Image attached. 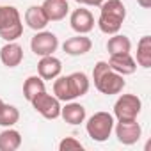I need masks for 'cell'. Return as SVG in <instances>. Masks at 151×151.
Returning <instances> with one entry per match:
<instances>
[{
  "label": "cell",
  "mask_w": 151,
  "mask_h": 151,
  "mask_svg": "<svg viewBox=\"0 0 151 151\" xmlns=\"http://www.w3.org/2000/svg\"><path fill=\"white\" fill-rule=\"evenodd\" d=\"M93 80H94V87L101 93V94H119L126 82L123 78V75H119L117 71H114L109 62L100 60L96 62L94 69H93Z\"/></svg>",
  "instance_id": "1"
},
{
  "label": "cell",
  "mask_w": 151,
  "mask_h": 151,
  "mask_svg": "<svg viewBox=\"0 0 151 151\" xmlns=\"http://www.w3.org/2000/svg\"><path fill=\"white\" fill-rule=\"evenodd\" d=\"M86 130L93 140L105 142L114 130V116L109 112H96L87 119Z\"/></svg>",
  "instance_id": "2"
},
{
  "label": "cell",
  "mask_w": 151,
  "mask_h": 151,
  "mask_svg": "<svg viewBox=\"0 0 151 151\" xmlns=\"http://www.w3.org/2000/svg\"><path fill=\"white\" fill-rule=\"evenodd\" d=\"M140 109H142V101L137 94H123L117 98L114 105V116L117 117V121H132L137 119Z\"/></svg>",
  "instance_id": "3"
},
{
  "label": "cell",
  "mask_w": 151,
  "mask_h": 151,
  "mask_svg": "<svg viewBox=\"0 0 151 151\" xmlns=\"http://www.w3.org/2000/svg\"><path fill=\"white\" fill-rule=\"evenodd\" d=\"M30 103H32L34 110L39 112L46 119H57L60 116V109H62L60 107V101L53 94H48L46 91H43L37 96H34Z\"/></svg>",
  "instance_id": "4"
},
{
  "label": "cell",
  "mask_w": 151,
  "mask_h": 151,
  "mask_svg": "<svg viewBox=\"0 0 151 151\" xmlns=\"http://www.w3.org/2000/svg\"><path fill=\"white\" fill-rule=\"evenodd\" d=\"M30 48L36 55L45 57V55H53V52L59 48V39L53 32L46 30H37V34L30 41Z\"/></svg>",
  "instance_id": "5"
},
{
  "label": "cell",
  "mask_w": 151,
  "mask_h": 151,
  "mask_svg": "<svg viewBox=\"0 0 151 151\" xmlns=\"http://www.w3.org/2000/svg\"><path fill=\"white\" fill-rule=\"evenodd\" d=\"M142 135V128L140 124L137 123V119H132V121H117V126H116V137L121 144L124 146H132L135 144Z\"/></svg>",
  "instance_id": "6"
},
{
  "label": "cell",
  "mask_w": 151,
  "mask_h": 151,
  "mask_svg": "<svg viewBox=\"0 0 151 151\" xmlns=\"http://www.w3.org/2000/svg\"><path fill=\"white\" fill-rule=\"evenodd\" d=\"M69 23H71V29L77 32V34H87L94 29V16L89 9L86 7H78L71 13V18H69Z\"/></svg>",
  "instance_id": "7"
},
{
  "label": "cell",
  "mask_w": 151,
  "mask_h": 151,
  "mask_svg": "<svg viewBox=\"0 0 151 151\" xmlns=\"http://www.w3.org/2000/svg\"><path fill=\"white\" fill-rule=\"evenodd\" d=\"M62 71V62L53 55H45L37 62V73L43 80H55Z\"/></svg>",
  "instance_id": "8"
},
{
  "label": "cell",
  "mask_w": 151,
  "mask_h": 151,
  "mask_svg": "<svg viewBox=\"0 0 151 151\" xmlns=\"http://www.w3.org/2000/svg\"><path fill=\"white\" fill-rule=\"evenodd\" d=\"M91 48H93V41L86 34H77L62 43V50L68 55H84L91 52Z\"/></svg>",
  "instance_id": "9"
},
{
  "label": "cell",
  "mask_w": 151,
  "mask_h": 151,
  "mask_svg": "<svg viewBox=\"0 0 151 151\" xmlns=\"http://www.w3.org/2000/svg\"><path fill=\"white\" fill-rule=\"evenodd\" d=\"M0 60H2V64L7 66V68L20 66L22 60H23V48L18 43L9 41L7 45H4L0 48Z\"/></svg>",
  "instance_id": "10"
},
{
  "label": "cell",
  "mask_w": 151,
  "mask_h": 151,
  "mask_svg": "<svg viewBox=\"0 0 151 151\" xmlns=\"http://www.w3.org/2000/svg\"><path fill=\"white\" fill-rule=\"evenodd\" d=\"M109 66L117 71L119 75L126 77V75H133L137 69V62L130 53H117V55H110L109 59Z\"/></svg>",
  "instance_id": "11"
},
{
  "label": "cell",
  "mask_w": 151,
  "mask_h": 151,
  "mask_svg": "<svg viewBox=\"0 0 151 151\" xmlns=\"http://www.w3.org/2000/svg\"><path fill=\"white\" fill-rule=\"evenodd\" d=\"M48 22H60L66 18V14L69 13V6L68 0H45L41 4Z\"/></svg>",
  "instance_id": "12"
},
{
  "label": "cell",
  "mask_w": 151,
  "mask_h": 151,
  "mask_svg": "<svg viewBox=\"0 0 151 151\" xmlns=\"http://www.w3.org/2000/svg\"><path fill=\"white\" fill-rule=\"evenodd\" d=\"M60 116L68 124H73V126L80 124V123L86 121V107L80 105V103L69 101V103H66V107L60 109Z\"/></svg>",
  "instance_id": "13"
},
{
  "label": "cell",
  "mask_w": 151,
  "mask_h": 151,
  "mask_svg": "<svg viewBox=\"0 0 151 151\" xmlns=\"http://www.w3.org/2000/svg\"><path fill=\"white\" fill-rule=\"evenodd\" d=\"M25 23L32 29V30H43L50 22L43 11L41 6H30L27 11H25Z\"/></svg>",
  "instance_id": "14"
},
{
  "label": "cell",
  "mask_w": 151,
  "mask_h": 151,
  "mask_svg": "<svg viewBox=\"0 0 151 151\" xmlns=\"http://www.w3.org/2000/svg\"><path fill=\"white\" fill-rule=\"evenodd\" d=\"M22 146V135L11 126L0 132V151H16Z\"/></svg>",
  "instance_id": "15"
},
{
  "label": "cell",
  "mask_w": 151,
  "mask_h": 151,
  "mask_svg": "<svg viewBox=\"0 0 151 151\" xmlns=\"http://www.w3.org/2000/svg\"><path fill=\"white\" fill-rule=\"evenodd\" d=\"M68 80H69V86H71V91L75 94V98L78 96H84L87 91H89V77L82 71H77V73H71L68 75Z\"/></svg>",
  "instance_id": "16"
},
{
  "label": "cell",
  "mask_w": 151,
  "mask_h": 151,
  "mask_svg": "<svg viewBox=\"0 0 151 151\" xmlns=\"http://www.w3.org/2000/svg\"><path fill=\"white\" fill-rule=\"evenodd\" d=\"M107 50L110 55H117V53H130L132 50V41L123 36V34H112V37L107 43Z\"/></svg>",
  "instance_id": "17"
},
{
  "label": "cell",
  "mask_w": 151,
  "mask_h": 151,
  "mask_svg": "<svg viewBox=\"0 0 151 151\" xmlns=\"http://www.w3.org/2000/svg\"><path fill=\"white\" fill-rule=\"evenodd\" d=\"M135 62L146 69L151 68V37L149 36L140 37V41L137 45V60Z\"/></svg>",
  "instance_id": "18"
},
{
  "label": "cell",
  "mask_w": 151,
  "mask_h": 151,
  "mask_svg": "<svg viewBox=\"0 0 151 151\" xmlns=\"http://www.w3.org/2000/svg\"><path fill=\"white\" fill-rule=\"evenodd\" d=\"M53 96L59 101H73L75 100V94L71 91L68 77H57V80L53 82Z\"/></svg>",
  "instance_id": "19"
},
{
  "label": "cell",
  "mask_w": 151,
  "mask_h": 151,
  "mask_svg": "<svg viewBox=\"0 0 151 151\" xmlns=\"http://www.w3.org/2000/svg\"><path fill=\"white\" fill-rule=\"evenodd\" d=\"M100 14H109L114 18H119L124 22L126 18V9L123 6L121 0H103L101 6H100Z\"/></svg>",
  "instance_id": "20"
},
{
  "label": "cell",
  "mask_w": 151,
  "mask_h": 151,
  "mask_svg": "<svg viewBox=\"0 0 151 151\" xmlns=\"http://www.w3.org/2000/svg\"><path fill=\"white\" fill-rule=\"evenodd\" d=\"M43 91H45V80L41 77H29L23 84V96L27 101H32V98Z\"/></svg>",
  "instance_id": "21"
},
{
  "label": "cell",
  "mask_w": 151,
  "mask_h": 151,
  "mask_svg": "<svg viewBox=\"0 0 151 151\" xmlns=\"http://www.w3.org/2000/svg\"><path fill=\"white\" fill-rule=\"evenodd\" d=\"M20 119V110L14 107V105H7V103H2L0 105V126H14Z\"/></svg>",
  "instance_id": "22"
},
{
  "label": "cell",
  "mask_w": 151,
  "mask_h": 151,
  "mask_svg": "<svg viewBox=\"0 0 151 151\" xmlns=\"http://www.w3.org/2000/svg\"><path fill=\"white\" fill-rule=\"evenodd\" d=\"M22 22V16L16 7L13 6H0V30L11 27L13 23Z\"/></svg>",
  "instance_id": "23"
},
{
  "label": "cell",
  "mask_w": 151,
  "mask_h": 151,
  "mask_svg": "<svg viewBox=\"0 0 151 151\" xmlns=\"http://www.w3.org/2000/svg\"><path fill=\"white\" fill-rule=\"evenodd\" d=\"M121 25H123V20L119 18H114V16H109V14H100L98 18V27L103 34H117L121 30Z\"/></svg>",
  "instance_id": "24"
},
{
  "label": "cell",
  "mask_w": 151,
  "mask_h": 151,
  "mask_svg": "<svg viewBox=\"0 0 151 151\" xmlns=\"http://www.w3.org/2000/svg\"><path fill=\"white\" fill-rule=\"evenodd\" d=\"M22 34H23V23H22V22L13 23L11 27L0 30V37H2L4 41H7V43H9V41H16Z\"/></svg>",
  "instance_id": "25"
},
{
  "label": "cell",
  "mask_w": 151,
  "mask_h": 151,
  "mask_svg": "<svg viewBox=\"0 0 151 151\" xmlns=\"http://www.w3.org/2000/svg\"><path fill=\"white\" fill-rule=\"evenodd\" d=\"M59 149L60 151H82L84 146L80 144V140L73 139V137H66L59 142Z\"/></svg>",
  "instance_id": "26"
},
{
  "label": "cell",
  "mask_w": 151,
  "mask_h": 151,
  "mask_svg": "<svg viewBox=\"0 0 151 151\" xmlns=\"http://www.w3.org/2000/svg\"><path fill=\"white\" fill-rule=\"evenodd\" d=\"M103 0H80V4H86V6H94V7H100Z\"/></svg>",
  "instance_id": "27"
},
{
  "label": "cell",
  "mask_w": 151,
  "mask_h": 151,
  "mask_svg": "<svg viewBox=\"0 0 151 151\" xmlns=\"http://www.w3.org/2000/svg\"><path fill=\"white\" fill-rule=\"evenodd\" d=\"M137 4H139L140 7L147 9V7H151V0H137Z\"/></svg>",
  "instance_id": "28"
},
{
  "label": "cell",
  "mask_w": 151,
  "mask_h": 151,
  "mask_svg": "<svg viewBox=\"0 0 151 151\" xmlns=\"http://www.w3.org/2000/svg\"><path fill=\"white\" fill-rule=\"evenodd\" d=\"M2 103H4V101H2V98H0V105H2Z\"/></svg>",
  "instance_id": "29"
},
{
  "label": "cell",
  "mask_w": 151,
  "mask_h": 151,
  "mask_svg": "<svg viewBox=\"0 0 151 151\" xmlns=\"http://www.w3.org/2000/svg\"><path fill=\"white\" fill-rule=\"evenodd\" d=\"M75 2H78V4H80V0H75Z\"/></svg>",
  "instance_id": "30"
}]
</instances>
